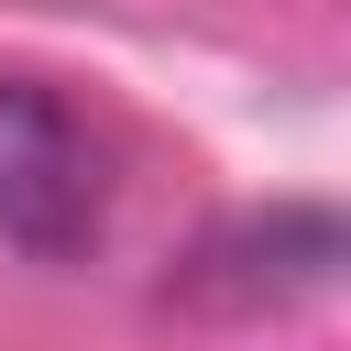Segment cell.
Listing matches in <instances>:
<instances>
[{"instance_id":"6da1fadb","label":"cell","mask_w":351,"mask_h":351,"mask_svg":"<svg viewBox=\"0 0 351 351\" xmlns=\"http://www.w3.org/2000/svg\"><path fill=\"white\" fill-rule=\"evenodd\" d=\"M99 208H110V176H99L88 121L55 88L0 77V241L66 263V252L99 241Z\"/></svg>"},{"instance_id":"7a4b0ae2","label":"cell","mask_w":351,"mask_h":351,"mask_svg":"<svg viewBox=\"0 0 351 351\" xmlns=\"http://www.w3.org/2000/svg\"><path fill=\"white\" fill-rule=\"evenodd\" d=\"M340 274V208L329 197H274V208H241L219 219L186 263H176V296L186 307H219V318H263V307H296Z\"/></svg>"}]
</instances>
